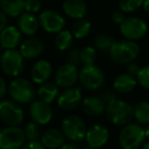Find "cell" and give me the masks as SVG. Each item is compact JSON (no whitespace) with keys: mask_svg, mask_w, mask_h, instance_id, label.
I'll list each match as a JSON object with an SVG mask.
<instances>
[{"mask_svg":"<svg viewBox=\"0 0 149 149\" xmlns=\"http://www.w3.org/2000/svg\"><path fill=\"white\" fill-rule=\"evenodd\" d=\"M100 98H101L102 101H103L104 103L108 104L109 102L118 99V96H116V92L113 90V88H112V89L107 88V89L103 90V91L101 92V96H100Z\"/></svg>","mask_w":149,"mask_h":149,"instance_id":"obj_36","label":"cell"},{"mask_svg":"<svg viewBox=\"0 0 149 149\" xmlns=\"http://www.w3.org/2000/svg\"><path fill=\"white\" fill-rule=\"evenodd\" d=\"M106 104L98 96H88L82 101V109L88 116H97L105 111Z\"/></svg>","mask_w":149,"mask_h":149,"instance_id":"obj_23","label":"cell"},{"mask_svg":"<svg viewBox=\"0 0 149 149\" xmlns=\"http://www.w3.org/2000/svg\"><path fill=\"white\" fill-rule=\"evenodd\" d=\"M141 149H149V142H147V143H145L144 145L142 146V148Z\"/></svg>","mask_w":149,"mask_h":149,"instance_id":"obj_45","label":"cell"},{"mask_svg":"<svg viewBox=\"0 0 149 149\" xmlns=\"http://www.w3.org/2000/svg\"><path fill=\"white\" fill-rule=\"evenodd\" d=\"M91 23L86 19H77L72 26V34L76 39H83L90 34L91 31Z\"/></svg>","mask_w":149,"mask_h":149,"instance_id":"obj_27","label":"cell"},{"mask_svg":"<svg viewBox=\"0 0 149 149\" xmlns=\"http://www.w3.org/2000/svg\"><path fill=\"white\" fill-rule=\"evenodd\" d=\"M140 47L134 41H116L108 51L110 59L118 64H129L137 58Z\"/></svg>","mask_w":149,"mask_h":149,"instance_id":"obj_2","label":"cell"},{"mask_svg":"<svg viewBox=\"0 0 149 149\" xmlns=\"http://www.w3.org/2000/svg\"><path fill=\"white\" fill-rule=\"evenodd\" d=\"M66 58H68V63L74 64V65L78 66L81 63V49H79L77 47L72 48L68 51Z\"/></svg>","mask_w":149,"mask_h":149,"instance_id":"obj_35","label":"cell"},{"mask_svg":"<svg viewBox=\"0 0 149 149\" xmlns=\"http://www.w3.org/2000/svg\"><path fill=\"white\" fill-rule=\"evenodd\" d=\"M0 131H1V130H0Z\"/></svg>","mask_w":149,"mask_h":149,"instance_id":"obj_47","label":"cell"},{"mask_svg":"<svg viewBox=\"0 0 149 149\" xmlns=\"http://www.w3.org/2000/svg\"><path fill=\"white\" fill-rule=\"evenodd\" d=\"M30 116L36 124L47 125L51 120L53 113L50 104L41 100H34L30 105Z\"/></svg>","mask_w":149,"mask_h":149,"instance_id":"obj_14","label":"cell"},{"mask_svg":"<svg viewBox=\"0 0 149 149\" xmlns=\"http://www.w3.org/2000/svg\"><path fill=\"white\" fill-rule=\"evenodd\" d=\"M42 7V3L40 0H25V4H24V10L25 13H34L40 11Z\"/></svg>","mask_w":149,"mask_h":149,"instance_id":"obj_34","label":"cell"},{"mask_svg":"<svg viewBox=\"0 0 149 149\" xmlns=\"http://www.w3.org/2000/svg\"><path fill=\"white\" fill-rule=\"evenodd\" d=\"M26 135L19 127H7L0 131V149H19L24 146Z\"/></svg>","mask_w":149,"mask_h":149,"instance_id":"obj_11","label":"cell"},{"mask_svg":"<svg viewBox=\"0 0 149 149\" xmlns=\"http://www.w3.org/2000/svg\"><path fill=\"white\" fill-rule=\"evenodd\" d=\"M39 27V19L32 13H23L19 17L17 28L21 31V33L24 34V35L32 37V36H34L37 33Z\"/></svg>","mask_w":149,"mask_h":149,"instance_id":"obj_20","label":"cell"},{"mask_svg":"<svg viewBox=\"0 0 149 149\" xmlns=\"http://www.w3.org/2000/svg\"><path fill=\"white\" fill-rule=\"evenodd\" d=\"M60 149H78V148H77V146H74V144H72V143H64V144L60 147Z\"/></svg>","mask_w":149,"mask_h":149,"instance_id":"obj_42","label":"cell"},{"mask_svg":"<svg viewBox=\"0 0 149 149\" xmlns=\"http://www.w3.org/2000/svg\"><path fill=\"white\" fill-rule=\"evenodd\" d=\"M44 50V44L39 38L30 37L21 44L19 52L26 59H35L39 57Z\"/></svg>","mask_w":149,"mask_h":149,"instance_id":"obj_17","label":"cell"},{"mask_svg":"<svg viewBox=\"0 0 149 149\" xmlns=\"http://www.w3.org/2000/svg\"><path fill=\"white\" fill-rule=\"evenodd\" d=\"M83 101L82 90L80 87H70L64 89L57 97V104L63 110H72Z\"/></svg>","mask_w":149,"mask_h":149,"instance_id":"obj_13","label":"cell"},{"mask_svg":"<svg viewBox=\"0 0 149 149\" xmlns=\"http://www.w3.org/2000/svg\"><path fill=\"white\" fill-rule=\"evenodd\" d=\"M134 118L139 124H149V101H140L135 105Z\"/></svg>","mask_w":149,"mask_h":149,"instance_id":"obj_29","label":"cell"},{"mask_svg":"<svg viewBox=\"0 0 149 149\" xmlns=\"http://www.w3.org/2000/svg\"><path fill=\"white\" fill-rule=\"evenodd\" d=\"M126 19V15H125V13H123V11H114L113 13H112L111 15V21L113 24H116V25H118L120 26L123 23H124V21Z\"/></svg>","mask_w":149,"mask_h":149,"instance_id":"obj_37","label":"cell"},{"mask_svg":"<svg viewBox=\"0 0 149 149\" xmlns=\"http://www.w3.org/2000/svg\"><path fill=\"white\" fill-rule=\"evenodd\" d=\"M64 135L57 129H49L41 136V143L46 149H57L64 144Z\"/></svg>","mask_w":149,"mask_h":149,"instance_id":"obj_22","label":"cell"},{"mask_svg":"<svg viewBox=\"0 0 149 149\" xmlns=\"http://www.w3.org/2000/svg\"><path fill=\"white\" fill-rule=\"evenodd\" d=\"M39 25L46 33L57 34L65 28V19L54 9H45L39 15Z\"/></svg>","mask_w":149,"mask_h":149,"instance_id":"obj_9","label":"cell"},{"mask_svg":"<svg viewBox=\"0 0 149 149\" xmlns=\"http://www.w3.org/2000/svg\"><path fill=\"white\" fill-rule=\"evenodd\" d=\"M64 15L74 19H84L87 13V4L85 0H64L62 2Z\"/></svg>","mask_w":149,"mask_h":149,"instance_id":"obj_19","label":"cell"},{"mask_svg":"<svg viewBox=\"0 0 149 149\" xmlns=\"http://www.w3.org/2000/svg\"><path fill=\"white\" fill-rule=\"evenodd\" d=\"M24 59L25 58L17 50H4L0 57V68L2 72L9 77H19L23 72L25 66Z\"/></svg>","mask_w":149,"mask_h":149,"instance_id":"obj_6","label":"cell"},{"mask_svg":"<svg viewBox=\"0 0 149 149\" xmlns=\"http://www.w3.org/2000/svg\"><path fill=\"white\" fill-rule=\"evenodd\" d=\"M25 0H0V8L7 17H17L24 13Z\"/></svg>","mask_w":149,"mask_h":149,"instance_id":"obj_25","label":"cell"},{"mask_svg":"<svg viewBox=\"0 0 149 149\" xmlns=\"http://www.w3.org/2000/svg\"><path fill=\"white\" fill-rule=\"evenodd\" d=\"M97 59V51L94 47L86 46L81 50V62L84 65H91L94 64Z\"/></svg>","mask_w":149,"mask_h":149,"instance_id":"obj_31","label":"cell"},{"mask_svg":"<svg viewBox=\"0 0 149 149\" xmlns=\"http://www.w3.org/2000/svg\"><path fill=\"white\" fill-rule=\"evenodd\" d=\"M140 70H141L140 65L135 61L130 62L129 64H127V72L132 74V76H134V77H136L137 74H138V72H140Z\"/></svg>","mask_w":149,"mask_h":149,"instance_id":"obj_38","label":"cell"},{"mask_svg":"<svg viewBox=\"0 0 149 149\" xmlns=\"http://www.w3.org/2000/svg\"><path fill=\"white\" fill-rule=\"evenodd\" d=\"M25 118L23 108L13 100H2L0 102V118L9 127H17Z\"/></svg>","mask_w":149,"mask_h":149,"instance_id":"obj_10","label":"cell"},{"mask_svg":"<svg viewBox=\"0 0 149 149\" xmlns=\"http://www.w3.org/2000/svg\"><path fill=\"white\" fill-rule=\"evenodd\" d=\"M108 138H109V132L107 128L102 125H94L92 128L87 130L85 137L88 146L94 149L105 145L108 141Z\"/></svg>","mask_w":149,"mask_h":149,"instance_id":"obj_15","label":"cell"},{"mask_svg":"<svg viewBox=\"0 0 149 149\" xmlns=\"http://www.w3.org/2000/svg\"><path fill=\"white\" fill-rule=\"evenodd\" d=\"M52 74V66L49 61L42 59L37 61L31 70V78L32 81L35 84H42L49 81Z\"/></svg>","mask_w":149,"mask_h":149,"instance_id":"obj_18","label":"cell"},{"mask_svg":"<svg viewBox=\"0 0 149 149\" xmlns=\"http://www.w3.org/2000/svg\"><path fill=\"white\" fill-rule=\"evenodd\" d=\"M8 93L13 101L19 104H27L34 101L35 89L29 80L25 78H15L10 82Z\"/></svg>","mask_w":149,"mask_h":149,"instance_id":"obj_3","label":"cell"},{"mask_svg":"<svg viewBox=\"0 0 149 149\" xmlns=\"http://www.w3.org/2000/svg\"><path fill=\"white\" fill-rule=\"evenodd\" d=\"M61 132L66 139L79 142L86 137L87 127L83 118L78 116H68L61 123Z\"/></svg>","mask_w":149,"mask_h":149,"instance_id":"obj_7","label":"cell"},{"mask_svg":"<svg viewBox=\"0 0 149 149\" xmlns=\"http://www.w3.org/2000/svg\"><path fill=\"white\" fill-rule=\"evenodd\" d=\"M25 135H26V138L28 139L29 141H38L40 137V128H39V125L36 124L35 122H30L26 125L25 127Z\"/></svg>","mask_w":149,"mask_h":149,"instance_id":"obj_32","label":"cell"},{"mask_svg":"<svg viewBox=\"0 0 149 149\" xmlns=\"http://www.w3.org/2000/svg\"><path fill=\"white\" fill-rule=\"evenodd\" d=\"M144 130H145V137L149 139V124L147 125L146 129H144Z\"/></svg>","mask_w":149,"mask_h":149,"instance_id":"obj_44","label":"cell"},{"mask_svg":"<svg viewBox=\"0 0 149 149\" xmlns=\"http://www.w3.org/2000/svg\"><path fill=\"white\" fill-rule=\"evenodd\" d=\"M79 82L83 88L95 91L104 85L105 74L103 70L95 64L84 65L79 70Z\"/></svg>","mask_w":149,"mask_h":149,"instance_id":"obj_5","label":"cell"},{"mask_svg":"<svg viewBox=\"0 0 149 149\" xmlns=\"http://www.w3.org/2000/svg\"><path fill=\"white\" fill-rule=\"evenodd\" d=\"M54 43H55L56 48L60 51L70 50L74 43V36H72V32L65 29L60 31L59 33L56 34Z\"/></svg>","mask_w":149,"mask_h":149,"instance_id":"obj_26","label":"cell"},{"mask_svg":"<svg viewBox=\"0 0 149 149\" xmlns=\"http://www.w3.org/2000/svg\"><path fill=\"white\" fill-rule=\"evenodd\" d=\"M142 7H143V9H144L145 13L149 15V0H144Z\"/></svg>","mask_w":149,"mask_h":149,"instance_id":"obj_43","label":"cell"},{"mask_svg":"<svg viewBox=\"0 0 149 149\" xmlns=\"http://www.w3.org/2000/svg\"><path fill=\"white\" fill-rule=\"evenodd\" d=\"M85 149H94V148H92V147H90V146H88V147H86Z\"/></svg>","mask_w":149,"mask_h":149,"instance_id":"obj_46","label":"cell"},{"mask_svg":"<svg viewBox=\"0 0 149 149\" xmlns=\"http://www.w3.org/2000/svg\"><path fill=\"white\" fill-rule=\"evenodd\" d=\"M23 149H46L40 141H29Z\"/></svg>","mask_w":149,"mask_h":149,"instance_id":"obj_39","label":"cell"},{"mask_svg":"<svg viewBox=\"0 0 149 149\" xmlns=\"http://www.w3.org/2000/svg\"><path fill=\"white\" fill-rule=\"evenodd\" d=\"M136 80L141 87L149 90V65L141 68L140 72L136 76Z\"/></svg>","mask_w":149,"mask_h":149,"instance_id":"obj_33","label":"cell"},{"mask_svg":"<svg viewBox=\"0 0 149 149\" xmlns=\"http://www.w3.org/2000/svg\"><path fill=\"white\" fill-rule=\"evenodd\" d=\"M79 81V70L74 64L64 63L58 68L55 74V84L60 88L74 87V85Z\"/></svg>","mask_w":149,"mask_h":149,"instance_id":"obj_12","label":"cell"},{"mask_svg":"<svg viewBox=\"0 0 149 149\" xmlns=\"http://www.w3.org/2000/svg\"><path fill=\"white\" fill-rule=\"evenodd\" d=\"M58 86L53 82H46V83L40 85L37 91V95L39 100L45 102V103H52L59 95L58 92Z\"/></svg>","mask_w":149,"mask_h":149,"instance_id":"obj_24","label":"cell"},{"mask_svg":"<svg viewBox=\"0 0 149 149\" xmlns=\"http://www.w3.org/2000/svg\"><path fill=\"white\" fill-rule=\"evenodd\" d=\"M144 0H118L120 10L124 13H131L137 11L142 7Z\"/></svg>","mask_w":149,"mask_h":149,"instance_id":"obj_30","label":"cell"},{"mask_svg":"<svg viewBox=\"0 0 149 149\" xmlns=\"http://www.w3.org/2000/svg\"><path fill=\"white\" fill-rule=\"evenodd\" d=\"M7 89H8V88H7L5 81L2 79V78L0 77V99H1V98H3L5 95H6Z\"/></svg>","mask_w":149,"mask_h":149,"instance_id":"obj_41","label":"cell"},{"mask_svg":"<svg viewBox=\"0 0 149 149\" xmlns=\"http://www.w3.org/2000/svg\"><path fill=\"white\" fill-rule=\"evenodd\" d=\"M120 32L126 40L136 42L145 37L148 32V26L144 19L136 17H126L120 26Z\"/></svg>","mask_w":149,"mask_h":149,"instance_id":"obj_8","label":"cell"},{"mask_svg":"<svg viewBox=\"0 0 149 149\" xmlns=\"http://www.w3.org/2000/svg\"><path fill=\"white\" fill-rule=\"evenodd\" d=\"M7 27V15L0 10V33Z\"/></svg>","mask_w":149,"mask_h":149,"instance_id":"obj_40","label":"cell"},{"mask_svg":"<svg viewBox=\"0 0 149 149\" xmlns=\"http://www.w3.org/2000/svg\"><path fill=\"white\" fill-rule=\"evenodd\" d=\"M116 42V40L112 36L107 35V34H99L95 36L93 39L94 47L101 52H108Z\"/></svg>","mask_w":149,"mask_h":149,"instance_id":"obj_28","label":"cell"},{"mask_svg":"<svg viewBox=\"0 0 149 149\" xmlns=\"http://www.w3.org/2000/svg\"><path fill=\"white\" fill-rule=\"evenodd\" d=\"M22 41V33L15 26H7L0 33V47L4 50L15 49Z\"/></svg>","mask_w":149,"mask_h":149,"instance_id":"obj_16","label":"cell"},{"mask_svg":"<svg viewBox=\"0 0 149 149\" xmlns=\"http://www.w3.org/2000/svg\"><path fill=\"white\" fill-rule=\"evenodd\" d=\"M137 85H138V83H137L136 77L128 74V72H125V74H118L114 79L112 88L116 93L127 94L132 92Z\"/></svg>","mask_w":149,"mask_h":149,"instance_id":"obj_21","label":"cell"},{"mask_svg":"<svg viewBox=\"0 0 149 149\" xmlns=\"http://www.w3.org/2000/svg\"><path fill=\"white\" fill-rule=\"evenodd\" d=\"M105 114L107 120L116 126H126L134 118V107L122 99H116L106 104Z\"/></svg>","mask_w":149,"mask_h":149,"instance_id":"obj_1","label":"cell"},{"mask_svg":"<svg viewBox=\"0 0 149 149\" xmlns=\"http://www.w3.org/2000/svg\"><path fill=\"white\" fill-rule=\"evenodd\" d=\"M145 130L138 124H128L124 126L118 135V142L123 149H138L142 145Z\"/></svg>","mask_w":149,"mask_h":149,"instance_id":"obj_4","label":"cell"}]
</instances>
